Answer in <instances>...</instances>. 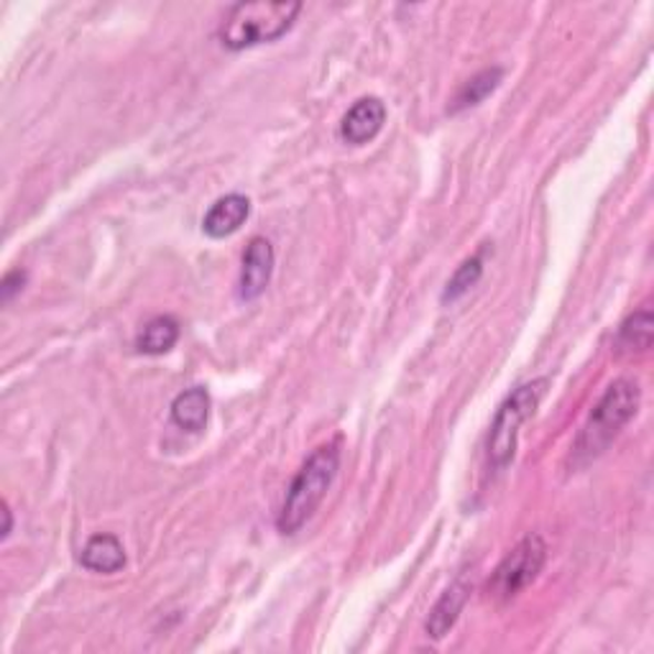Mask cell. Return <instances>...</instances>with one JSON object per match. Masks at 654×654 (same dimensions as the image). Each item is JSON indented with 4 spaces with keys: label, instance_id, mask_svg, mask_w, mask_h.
<instances>
[{
    "label": "cell",
    "instance_id": "obj_1",
    "mask_svg": "<svg viewBox=\"0 0 654 654\" xmlns=\"http://www.w3.org/2000/svg\"><path fill=\"white\" fill-rule=\"evenodd\" d=\"M337 468H341V448H337V442L320 446L304 460L300 473L294 475L292 486L287 489V496L277 514V529L281 535H294L310 522V516L318 512L322 498L328 496L330 486H333Z\"/></svg>",
    "mask_w": 654,
    "mask_h": 654
},
{
    "label": "cell",
    "instance_id": "obj_2",
    "mask_svg": "<svg viewBox=\"0 0 654 654\" xmlns=\"http://www.w3.org/2000/svg\"><path fill=\"white\" fill-rule=\"evenodd\" d=\"M642 401V389L634 378H619L605 389L603 397L596 404L588 422L580 430L576 446H572V458L576 463H588L609 450L617 440V435L632 422L636 409Z\"/></svg>",
    "mask_w": 654,
    "mask_h": 654
},
{
    "label": "cell",
    "instance_id": "obj_3",
    "mask_svg": "<svg viewBox=\"0 0 654 654\" xmlns=\"http://www.w3.org/2000/svg\"><path fill=\"white\" fill-rule=\"evenodd\" d=\"M302 11V3H266V0H254V3H236L223 15L221 44L225 50L244 52L258 44L277 42L285 36L297 15Z\"/></svg>",
    "mask_w": 654,
    "mask_h": 654
},
{
    "label": "cell",
    "instance_id": "obj_4",
    "mask_svg": "<svg viewBox=\"0 0 654 654\" xmlns=\"http://www.w3.org/2000/svg\"><path fill=\"white\" fill-rule=\"evenodd\" d=\"M547 386H550V378H535V382L516 386L504 399L502 407H498L489 432V463L496 471H504L514 460L516 442H519V427L535 417Z\"/></svg>",
    "mask_w": 654,
    "mask_h": 654
},
{
    "label": "cell",
    "instance_id": "obj_5",
    "mask_svg": "<svg viewBox=\"0 0 654 654\" xmlns=\"http://www.w3.org/2000/svg\"><path fill=\"white\" fill-rule=\"evenodd\" d=\"M545 560V539L539 535H527L502 562H498L494 580H491V591H494L498 599H514L516 593L524 591V588L543 572Z\"/></svg>",
    "mask_w": 654,
    "mask_h": 654
},
{
    "label": "cell",
    "instance_id": "obj_6",
    "mask_svg": "<svg viewBox=\"0 0 654 654\" xmlns=\"http://www.w3.org/2000/svg\"><path fill=\"white\" fill-rule=\"evenodd\" d=\"M274 274V246L269 240L256 236L246 246L244 254V269L238 279V297L244 302H254L266 292Z\"/></svg>",
    "mask_w": 654,
    "mask_h": 654
},
{
    "label": "cell",
    "instance_id": "obj_7",
    "mask_svg": "<svg viewBox=\"0 0 654 654\" xmlns=\"http://www.w3.org/2000/svg\"><path fill=\"white\" fill-rule=\"evenodd\" d=\"M386 124V105L378 98H361L341 120V139L351 147L374 141Z\"/></svg>",
    "mask_w": 654,
    "mask_h": 654
},
{
    "label": "cell",
    "instance_id": "obj_8",
    "mask_svg": "<svg viewBox=\"0 0 654 654\" xmlns=\"http://www.w3.org/2000/svg\"><path fill=\"white\" fill-rule=\"evenodd\" d=\"M248 215H251V200L246 195H238V192H233V195L221 197L213 207L207 210L205 221H202V230H205V236L215 240L228 238L233 233L244 228Z\"/></svg>",
    "mask_w": 654,
    "mask_h": 654
},
{
    "label": "cell",
    "instance_id": "obj_9",
    "mask_svg": "<svg viewBox=\"0 0 654 654\" xmlns=\"http://www.w3.org/2000/svg\"><path fill=\"white\" fill-rule=\"evenodd\" d=\"M468 596H471V586H468L463 578H458L455 583H450L446 588V593L438 599V603L432 605L430 617H427V624H425L427 636H432V640H442V636L455 626L460 611H463V605L468 603Z\"/></svg>",
    "mask_w": 654,
    "mask_h": 654
},
{
    "label": "cell",
    "instance_id": "obj_10",
    "mask_svg": "<svg viewBox=\"0 0 654 654\" xmlns=\"http://www.w3.org/2000/svg\"><path fill=\"white\" fill-rule=\"evenodd\" d=\"M79 562L90 572L112 576L126 565V550L116 535H95L79 553Z\"/></svg>",
    "mask_w": 654,
    "mask_h": 654
},
{
    "label": "cell",
    "instance_id": "obj_11",
    "mask_svg": "<svg viewBox=\"0 0 654 654\" xmlns=\"http://www.w3.org/2000/svg\"><path fill=\"white\" fill-rule=\"evenodd\" d=\"M210 417V394L205 386H192V389L176 394L172 401V422L187 432L205 430Z\"/></svg>",
    "mask_w": 654,
    "mask_h": 654
},
{
    "label": "cell",
    "instance_id": "obj_12",
    "mask_svg": "<svg viewBox=\"0 0 654 654\" xmlns=\"http://www.w3.org/2000/svg\"><path fill=\"white\" fill-rule=\"evenodd\" d=\"M180 341V322L172 314H159L149 320L136 337V349L143 355H164Z\"/></svg>",
    "mask_w": 654,
    "mask_h": 654
},
{
    "label": "cell",
    "instance_id": "obj_13",
    "mask_svg": "<svg viewBox=\"0 0 654 654\" xmlns=\"http://www.w3.org/2000/svg\"><path fill=\"white\" fill-rule=\"evenodd\" d=\"M504 79V69L502 67H489L479 72V75H473L468 83H463V87L455 93L453 105H450V112H460L465 108H473V105H479L489 98L491 93L496 90L498 83Z\"/></svg>",
    "mask_w": 654,
    "mask_h": 654
},
{
    "label": "cell",
    "instance_id": "obj_14",
    "mask_svg": "<svg viewBox=\"0 0 654 654\" xmlns=\"http://www.w3.org/2000/svg\"><path fill=\"white\" fill-rule=\"evenodd\" d=\"M619 345L624 351H650L652 349V312L650 307H642L634 314H629L619 330Z\"/></svg>",
    "mask_w": 654,
    "mask_h": 654
},
{
    "label": "cell",
    "instance_id": "obj_15",
    "mask_svg": "<svg viewBox=\"0 0 654 654\" xmlns=\"http://www.w3.org/2000/svg\"><path fill=\"white\" fill-rule=\"evenodd\" d=\"M481 277H483V258H481V254H475L468 258V261L460 264L458 271L453 274V277H450L446 292H442V302L446 304L458 302L460 297L468 294L475 285H479Z\"/></svg>",
    "mask_w": 654,
    "mask_h": 654
},
{
    "label": "cell",
    "instance_id": "obj_16",
    "mask_svg": "<svg viewBox=\"0 0 654 654\" xmlns=\"http://www.w3.org/2000/svg\"><path fill=\"white\" fill-rule=\"evenodd\" d=\"M23 285H26V271H23V269L8 271L6 277H3V287H0V294H3V302H11V297L15 292H21Z\"/></svg>",
    "mask_w": 654,
    "mask_h": 654
},
{
    "label": "cell",
    "instance_id": "obj_17",
    "mask_svg": "<svg viewBox=\"0 0 654 654\" xmlns=\"http://www.w3.org/2000/svg\"><path fill=\"white\" fill-rule=\"evenodd\" d=\"M3 516H6V527H3V539L11 535V529H13V519H11V508H3Z\"/></svg>",
    "mask_w": 654,
    "mask_h": 654
}]
</instances>
